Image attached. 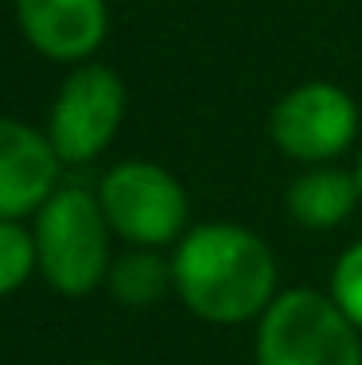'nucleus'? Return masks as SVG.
I'll list each match as a JSON object with an SVG mask.
<instances>
[{
    "instance_id": "f257e3e1",
    "label": "nucleus",
    "mask_w": 362,
    "mask_h": 365,
    "mask_svg": "<svg viewBox=\"0 0 362 365\" xmlns=\"http://www.w3.org/2000/svg\"><path fill=\"white\" fill-rule=\"evenodd\" d=\"M176 295L203 323L238 327L261 319L277 299V257L253 230L234 222H203L176 241Z\"/></svg>"
},
{
    "instance_id": "f03ea898",
    "label": "nucleus",
    "mask_w": 362,
    "mask_h": 365,
    "mask_svg": "<svg viewBox=\"0 0 362 365\" xmlns=\"http://www.w3.org/2000/svg\"><path fill=\"white\" fill-rule=\"evenodd\" d=\"M36 264L39 276L59 295H90L109 276V230L98 190L86 187H59L39 206L36 225Z\"/></svg>"
},
{
    "instance_id": "7ed1b4c3",
    "label": "nucleus",
    "mask_w": 362,
    "mask_h": 365,
    "mask_svg": "<svg viewBox=\"0 0 362 365\" xmlns=\"http://www.w3.org/2000/svg\"><path fill=\"white\" fill-rule=\"evenodd\" d=\"M362 330L331 292L288 288L257 319V365H362Z\"/></svg>"
},
{
    "instance_id": "20e7f679",
    "label": "nucleus",
    "mask_w": 362,
    "mask_h": 365,
    "mask_svg": "<svg viewBox=\"0 0 362 365\" xmlns=\"http://www.w3.org/2000/svg\"><path fill=\"white\" fill-rule=\"evenodd\" d=\"M98 202L109 230L133 249H164L187 233L191 202L183 182L152 160H125L109 168L98 187Z\"/></svg>"
},
{
    "instance_id": "39448f33",
    "label": "nucleus",
    "mask_w": 362,
    "mask_h": 365,
    "mask_svg": "<svg viewBox=\"0 0 362 365\" xmlns=\"http://www.w3.org/2000/svg\"><path fill=\"white\" fill-rule=\"evenodd\" d=\"M129 93L114 66L79 63L59 86L47 117V140L63 163H90L117 140Z\"/></svg>"
},
{
    "instance_id": "423d86ee",
    "label": "nucleus",
    "mask_w": 362,
    "mask_h": 365,
    "mask_svg": "<svg viewBox=\"0 0 362 365\" xmlns=\"http://www.w3.org/2000/svg\"><path fill=\"white\" fill-rule=\"evenodd\" d=\"M269 136L296 163H331L355 144L358 106L335 82H300L273 106Z\"/></svg>"
},
{
    "instance_id": "0eeeda50",
    "label": "nucleus",
    "mask_w": 362,
    "mask_h": 365,
    "mask_svg": "<svg viewBox=\"0 0 362 365\" xmlns=\"http://www.w3.org/2000/svg\"><path fill=\"white\" fill-rule=\"evenodd\" d=\"M63 160L47 133L16 117H0V222L36 218L39 206L59 190Z\"/></svg>"
},
{
    "instance_id": "6e6552de",
    "label": "nucleus",
    "mask_w": 362,
    "mask_h": 365,
    "mask_svg": "<svg viewBox=\"0 0 362 365\" xmlns=\"http://www.w3.org/2000/svg\"><path fill=\"white\" fill-rule=\"evenodd\" d=\"M24 39L51 63H86L106 43V0H16Z\"/></svg>"
},
{
    "instance_id": "1a4fd4ad",
    "label": "nucleus",
    "mask_w": 362,
    "mask_h": 365,
    "mask_svg": "<svg viewBox=\"0 0 362 365\" xmlns=\"http://www.w3.org/2000/svg\"><path fill=\"white\" fill-rule=\"evenodd\" d=\"M362 202L355 171H343L335 163H316L304 175L292 179L284 206H288L292 222L304 230H335L351 218V210Z\"/></svg>"
},
{
    "instance_id": "9d476101",
    "label": "nucleus",
    "mask_w": 362,
    "mask_h": 365,
    "mask_svg": "<svg viewBox=\"0 0 362 365\" xmlns=\"http://www.w3.org/2000/svg\"><path fill=\"white\" fill-rule=\"evenodd\" d=\"M106 288L121 307L144 311V307H152V303H160L168 292H176L171 260L160 257V249H129V253H121L114 264H109Z\"/></svg>"
},
{
    "instance_id": "9b49d317",
    "label": "nucleus",
    "mask_w": 362,
    "mask_h": 365,
    "mask_svg": "<svg viewBox=\"0 0 362 365\" xmlns=\"http://www.w3.org/2000/svg\"><path fill=\"white\" fill-rule=\"evenodd\" d=\"M36 237L24 222H0V299L31 280L36 272Z\"/></svg>"
},
{
    "instance_id": "f8f14e48",
    "label": "nucleus",
    "mask_w": 362,
    "mask_h": 365,
    "mask_svg": "<svg viewBox=\"0 0 362 365\" xmlns=\"http://www.w3.org/2000/svg\"><path fill=\"white\" fill-rule=\"evenodd\" d=\"M331 299L339 303V311L362 330V241L347 249L335 260L331 272Z\"/></svg>"
},
{
    "instance_id": "ddd939ff",
    "label": "nucleus",
    "mask_w": 362,
    "mask_h": 365,
    "mask_svg": "<svg viewBox=\"0 0 362 365\" xmlns=\"http://www.w3.org/2000/svg\"><path fill=\"white\" fill-rule=\"evenodd\" d=\"M355 179H358V195H362V152H358V163H355Z\"/></svg>"
},
{
    "instance_id": "4468645a",
    "label": "nucleus",
    "mask_w": 362,
    "mask_h": 365,
    "mask_svg": "<svg viewBox=\"0 0 362 365\" xmlns=\"http://www.w3.org/2000/svg\"><path fill=\"white\" fill-rule=\"evenodd\" d=\"M86 365H121V361H86Z\"/></svg>"
}]
</instances>
